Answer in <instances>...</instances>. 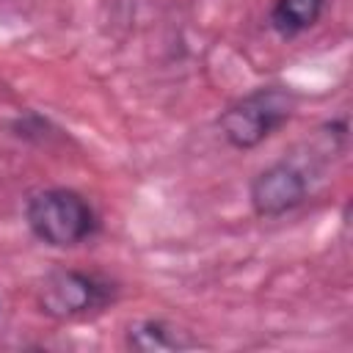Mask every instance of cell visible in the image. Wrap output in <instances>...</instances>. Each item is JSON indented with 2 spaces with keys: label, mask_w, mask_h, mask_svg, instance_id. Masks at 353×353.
<instances>
[{
  "label": "cell",
  "mask_w": 353,
  "mask_h": 353,
  "mask_svg": "<svg viewBox=\"0 0 353 353\" xmlns=\"http://www.w3.org/2000/svg\"><path fill=\"white\" fill-rule=\"evenodd\" d=\"M25 218L30 232L55 248L77 245L97 232V215L91 204L69 188H47L28 199Z\"/></svg>",
  "instance_id": "obj_1"
},
{
  "label": "cell",
  "mask_w": 353,
  "mask_h": 353,
  "mask_svg": "<svg viewBox=\"0 0 353 353\" xmlns=\"http://www.w3.org/2000/svg\"><path fill=\"white\" fill-rule=\"evenodd\" d=\"M295 108V97L284 88H256L248 97L232 102L221 119V135L234 149H254L268 135H273Z\"/></svg>",
  "instance_id": "obj_2"
},
{
  "label": "cell",
  "mask_w": 353,
  "mask_h": 353,
  "mask_svg": "<svg viewBox=\"0 0 353 353\" xmlns=\"http://www.w3.org/2000/svg\"><path fill=\"white\" fill-rule=\"evenodd\" d=\"M116 295V287L83 270H55L39 287V306L55 320H74L102 312Z\"/></svg>",
  "instance_id": "obj_3"
},
{
  "label": "cell",
  "mask_w": 353,
  "mask_h": 353,
  "mask_svg": "<svg viewBox=\"0 0 353 353\" xmlns=\"http://www.w3.org/2000/svg\"><path fill=\"white\" fill-rule=\"evenodd\" d=\"M309 190L306 174L292 163H276L251 182V207L259 218H279L303 204Z\"/></svg>",
  "instance_id": "obj_4"
},
{
  "label": "cell",
  "mask_w": 353,
  "mask_h": 353,
  "mask_svg": "<svg viewBox=\"0 0 353 353\" xmlns=\"http://www.w3.org/2000/svg\"><path fill=\"white\" fill-rule=\"evenodd\" d=\"M127 347H132L138 353H168V350L196 347V339H190L185 331L165 325L160 320H141V323L130 325Z\"/></svg>",
  "instance_id": "obj_5"
},
{
  "label": "cell",
  "mask_w": 353,
  "mask_h": 353,
  "mask_svg": "<svg viewBox=\"0 0 353 353\" xmlns=\"http://www.w3.org/2000/svg\"><path fill=\"white\" fill-rule=\"evenodd\" d=\"M325 8V0H276L270 8V28L290 39L309 30Z\"/></svg>",
  "instance_id": "obj_6"
}]
</instances>
